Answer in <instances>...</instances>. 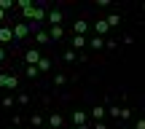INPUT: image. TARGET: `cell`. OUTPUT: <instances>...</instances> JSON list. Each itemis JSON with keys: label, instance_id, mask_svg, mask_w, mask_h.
<instances>
[{"label": "cell", "instance_id": "1", "mask_svg": "<svg viewBox=\"0 0 145 129\" xmlns=\"http://www.w3.org/2000/svg\"><path fill=\"white\" fill-rule=\"evenodd\" d=\"M0 89H5V92H16V89H19V75L0 73Z\"/></svg>", "mask_w": 145, "mask_h": 129}, {"label": "cell", "instance_id": "2", "mask_svg": "<svg viewBox=\"0 0 145 129\" xmlns=\"http://www.w3.org/2000/svg\"><path fill=\"white\" fill-rule=\"evenodd\" d=\"M27 35H30V30H27V22H16V24H14V38H16V41H24Z\"/></svg>", "mask_w": 145, "mask_h": 129}, {"label": "cell", "instance_id": "3", "mask_svg": "<svg viewBox=\"0 0 145 129\" xmlns=\"http://www.w3.org/2000/svg\"><path fill=\"white\" fill-rule=\"evenodd\" d=\"M62 19H65V16H62V11H59V8H54V11H48V14H46V22H51V27H59V24H62Z\"/></svg>", "mask_w": 145, "mask_h": 129}, {"label": "cell", "instance_id": "4", "mask_svg": "<svg viewBox=\"0 0 145 129\" xmlns=\"http://www.w3.org/2000/svg\"><path fill=\"white\" fill-rule=\"evenodd\" d=\"M70 43H72V51H81V48L89 46V38H86V35H72Z\"/></svg>", "mask_w": 145, "mask_h": 129}, {"label": "cell", "instance_id": "5", "mask_svg": "<svg viewBox=\"0 0 145 129\" xmlns=\"http://www.w3.org/2000/svg\"><path fill=\"white\" fill-rule=\"evenodd\" d=\"M24 62L27 65H38L40 62V51H38V48H27L24 51Z\"/></svg>", "mask_w": 145, "mask_h": 129}, {"label": "cell", "instance_id": "6", "mask_svg": "<svg viewBox=\"0 0 145 129\" xmlns=\"http://www.w3.org/2000/svg\"><path fill=\"white\" fill-rule=\"evenodd\" d=\"M72 124H75V126H83V124H89V113L78 108L75 113H72Z\"/></svg>", "mask_w": 145, "mask_h": 129}, {"label": "cell", "instance_id": "7", "mask_svg": "<svg viewBox=\"0 0 145 129\" xmlns=\"http://www.w3.org/2000/svg\"><path fill=\"white\" fill-rule=\"evenodd\" d=\"M108 30H110V27H108V22H105V19H97V22H94V32H97L99 38L108 35Z\"/></svg>", "mask_w": 145, "mask_h": 129}, {"label": "cell", "instance_id": "8", "mask_svg": "<svg viewBox=\"0 0 145 129\" xmlns=\"http://www.w3.org/2000/svg\"><path fill=\"white\" fill-rule=\"evenodd\" d=\"M0 43H14V30L11 27H0Z\"/></svg>", "mask_w": 145, "mask_h": 129}, {"label": "cell", "instance_id": "9", "mask_svg": "<svg viewBox=\"0 0 145 129\" xmlns=\"http://www.w3.org/2000/svg\"><path fill=\"white\" fill-rule=\"evenodd\" d=\"M72 30H75V35H86V30H89L86 19H75V24H72Z\"/></svg>", "mask_w": 145, "mask_h": 129}, {"label": "cell", "instance_id": "10", "mask_svg": "<svg viewBox=\"0 0 145 129\" xmlns=\"http://www.w3.org/2000/svg\"><path fill=\"white\" fill-rule=\"evenodd\" d=\"M62 124H65V119L59 113H51V116H48V126H51V129H59Z\"/></svg>", "mask_w": 145, "mask_h": 129}, {"label": "cell", "instance_id": "11", "mask_svg": "<svg viewBox=\"0 0 145 129\" xmlns=\"http://www.w3.org/2000/svg\"><path fill=\"white\" fill-rule=\"evenodd\" d=\"M91 119L94 121H102L105 119V105H94V108H91Z\"/></svg>", "mask_w": 145, "mask_h": 129}, {"label": "cell", "instance_id": "12", "mask_svg": "<svg viewBox=\"0 0 145 129\" xmlns=\"http://www.w3.org/2000/svg\"><path fill=\"white\" fill-rule=\"evenodd\" d=\"M48 38H51V41H62V38H65V30H62V24H59V27H51Z\"/></svg>", "mask_w": 145, "mask_h": 129}, {"label": "cell", "instance_id": "13", "mask_svg": "<svg viewBox=\"0 0 145 129\" xmlns=\"http://www.w3.org/2000/svg\"><path fill=\"white\" fill-rule=\"evenodd\" d=\"M35 41H38V46H48V43H51V38H48V32H35Z\"/></svg>", "mask_w": 145, "mask_h": 129}, {"label": "cell", "instance_id": "14", "mask_svg": "<svg viewBox=\"0 0 145 129\" xmlns=\"http://www.w3.org/2000/svg\"><path fill=\"white\" fill-rule=\"evenodd\" d=\"M89 46H91L94 48V51H102V48H105V38H91V41H89Z\"/></svg>", "mask_w": 145, "mask_h": 129}, {"label": "cell", "instance_id": "15", "mask_svg": "<svg viewBox=\"0 0 145 129\" xmlns=\"http://www.w3.org/2000/svg\"><path fill=\"white\" fill-rule=\"evenodd\" d=\"M35 67H38V73H46V70H51V59H48V57H40V62H38Z\"/></svg>", "mask_w": 145, "mask_h": 129}, {"label": "cell", "instance_id": "16", "mask_svg": "<svg viewBox=\"0 0 145 129\" xmlns=\"http://www.w3.org/2000/svg\"><path fill=\"white\" fill-rule=\"evenodd\" d=\"M32 22H35V24L46 22V8H38V5H35V16H32Z\"/></svg>", "mask_w": 145, "mask_h": 129}, {"label": "cell", "instance_id": "17", "mask_svg": "<svg viewBox=\"0 0 145 129\" xmlns=\"http://www.w3.org/2000/svg\"><path fill=\"white\" fill-rule=\"evenodd\" d=\"M105 22H108V27H118L121 24V16L118 14H110V16H105Z\"/></svg>", "mask_w": 145, "mask_h": 129}, {"label": "cell", "instance_id": "18", "mask_svg": "<svg viewBox=\"0 0 145 129\" xmlns=\"http://www.w3.org/2000/svg\"><path fill=\"white\" fill-rule=\"evenodd\" d=\"M24 75H27V78H38L40 73H38V67H35V65H27V67H24Z\"/></svg>", "mask_w": 145, "mask_h": 129}, {"label": "cell", "instance_id": "19", "mask_svg": "<svg viewBox=\"0 0 145 129\" xmlns=\"http://www.w3.org/2000/svg\"><path fill=\"white\" fill-rule=\"evenodd\" d=\"M14 8H16L14 0H0V11H14Z\"/></svg>", "mask_w": 145, "mask_h": 129}, {"label": "cell", "instance_id": "20", "mask_svg": "<svg viewBox=\"0 0 145 129\" xmlns=\"http://www.w3.org/2000/svg\"><path fill=\"white\" fill-rule=\"evenodd\" d=\"M22 14H24V19H30V22H32V16H35V5L30 3L27 8H22Z\"/></svg>", "mask_w": 145, "mask_h": 129}, {"label": "cell", "instance_id": "21", "mask_svg": "<svg viewBox=\"0 0 145 129\" xmlns=\"http://www.w3.org/2000/svg\"><path fill=\"white\" fill-rule=\"evenodd\" d=\"M78 59V54L72 51V48H67V51H65V62H75Z\"/></svg>", "mask_w": 145, "mask_h": 129}, {"label": "cell", "instance_id": "22", "mask_svg": "<svg viewBox=\"0 0 145 129\" xmlns=\"http://www.w3.org/2000/svg\"><path fill=\"white\" fill-rule=\"evenodd\" d=\"M30 124H32V126H40V124H43V116H40V113L30 116Z\"/></svg>", "mask_w": 145, "mask_h": 129}, {"label": "cell", "instance_id": "23", "mask_svg": "<svg viewBox=\"0 0 145 129\" xmlns=\"http://www.w3.org/2000/svg\"><path fill=\"white\" fill-rule=\"evenodd\" d=\"M105 48H118V41H113V38H105Z\"/></svg>", "mask_w": 145, "mask_h": 129}, {"label": "cell", "instance_id": "24", "mask_svg": "<svg viewBox=\"0 0 145 129\" xmlns=\"http://www.w3.org/2000/svg\"><path fill=\"white\" fill-rule=\"evenodd\" d=\"M110 116H113V119H121V108L118 105H110Z\"/></svg>", "mask_w": 145, "mask_h": 129}, {"label": "cell", "instance_id": "25", "mask_svg": "<svg viewBox=\"0 0 145 129\" xmlns=\"http://www.w3.org/2000/svg\"><path fill=\"white\" fill-rule=\"evenodd\" d=\"M54 83H57V86H62V83H67V78H65L62 73H57V78H54Z\"/></svg>", "mask_w": 145, "mask_h": 129}, {"label": "cell", "instance_id": "26", "mask_svg": "<svg viewBox=\"0 0 145 129\" xmlns=\"http://www.w3.org/2000/svg\"><path fill=\"white\" fill-rule=\"evenodd\" d=\"M0 105H3V108H14V100H11V97H3V100H0Z\"/></svg>", "mask_w": 145, "mask_h": 129}, {"label": "cell", "instance_id": "27", "mask_svg": "<svg viewBox=\"0 0 145 129\" xmlns=\"http://www.w3.org/2000/svg\"><path fill=\"white\" fill-rule=\"evenodd\" d=\"M27 102H30V94L22 92V94H19V105H27Z\"/></svg>", "mask_w": 145, "mask_h": 129}, {"label": "cell", "instance_id": "28", "mask_svg": "<svg viewBox=\"0 0 145 129\" xmlns=\"http://www.w3.org/2000/svg\"><path fill=\"white\" fill-rule=\"evenodd\" d=\"M129 116H132V110H129V108H121V119L129 121Z\"/></svg>", "mask_w": 145, "mask_h": 129}, {"label": "cell", "instance_id": "29", "mask_svg": "<svg viewBox=\"0 0 145 129\" xmlns=\"http://www.w3.org/2000/svg\"><path fill=\"white\" fill-rule=\"evenodd\" d=\"M132 129H145V119H140V121H137V124L132 126Z\"/></svg>", "mask_w": 145, "mask_h": 129}, {"label": "cell", "instance_id": "30", "mask_svg": "<svg viewBox=\"0 0 145 129\" xmlns=\"http://www.w3.org/2000/svg\"><path fill=\"white\" fill-rule=\"evenodd\" d=\"M91 129H108V126H105L102 121H97V124H91Z\"/></svg>", "mask_w": 145, "mask_h": 129}, {"label": "cell", "instance_id": "31", "mask_svg": "<svg viewBox=\"0 0 145 129\" xmlns=\"http://www.w3.org/2000/svg\"><path fill=\"white\" fill-rule=\"evenodd\" d=\"M3 59H5V48L0 46V65H3Z\"/></svg>", "mask_w": 145, "mask_h": 129}, {"label": "cell", "instance_id": "32", "mask_svg": "<svg viewBox=\"0 0 145 129\" xmlns=\"http://www.w3.org/2000/svg\"><path fill=\"white\" fill-rule=\"evenodd\" d=\"M0 22H5V11H0Z\"/></svg>", "mask_w": 145, "mask_h": 129}, {"label": "cell", "instance_id": "33", "mask_svg": "<svg viewBox=\"0 0 145 129\" xmlns=\"http://www.w3.org/2000/svg\"><path fill=\"white\" fill-rule=\"evenodd\" d=\"M78 129H91V124H83V126H78Z\"/></svg>", "mask_w": 145, "mask_h": 129}, {"label": "cell", "instance_id": "34", "mask_svg": "<svg viewBox=\"0 0 145 129\" xmlns=\"http://www.w3.org/2000/svg\"><path fill=\"white\" fill-rule=\"evenodd\" d=\"M121 129H132V126H121Z\"/></svg>", "mask_w": 145, "mask_h": 129}, {"label": "cell", "instance_id": "35", "mask_svg": "<svg viewBox=\"0 0 145 129\" xmlns=\"http://www.w3.org/2000/svg\"><path fill=\"white\" fill-rule=\"evenodd\" d=\"M142 11H145V3H142Z\"/></svg>", "mask_w": 145, "mask_h": 129}, {"label": "cell", "instance_id": "36", "mask_svg": "<svg viewBox=\"0 0 145 129\" xmlns=\"http://www.w3.org/2000/svg\"><path fill=\"white\" fill-rule=\"evenodd\" d=\"M14 129H22V126H14Z\"/></svg>", "mask_w": 145, "mask_h": 129}, {"label": "cell", "instance_id": "37", "mask_svg": "<svg viewBox=\"0 0 145 129\" xmlns=\"http://www.w3.org/2000/svg\"><path fill=\"white\" fill-rule=\"evenodd\" d=\"M48 129H51V126H48Z\"/></svg>", "mask_w": 145, "mask_h": 129}]
</instances>
